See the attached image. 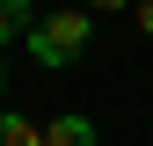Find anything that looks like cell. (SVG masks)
<instances>
[{"instance_id":"6da1fadb","label":"cell","mask_w":153,"mask_h":146,"mask_svg":"<svg viewBox=\"0 0 153 146\" xmlns=\"http://www.w3.org/2000/svg\"><path fill=\"white\" fill-rule=\"evenodd\" d=\"M88 36H95L88 7H59V15H44V22L29 29V59L36 66H80L88 59Z\"/></svg>"},{"instance_id":"7a4b0ae2","label":"cell","mask_w":153,"mask_h":146,"mask_svg":"<svg viewBox=\"0 0 153 146\" xmlns=\"http://www.w3.org/2000/svg\"><path fill=\"white\" fill-rule=\"evenodd\" d=\"M0 146H44V124L22 110H0Z\"/></svg>"},{"instance_id":"3957f363","label":"cell","mask_w":153,"mask_h":146,"mask_svg":"<svg viewBox=\"0 0 153 146\" xmlns=\"http://www.w3.org/2000/svg\"><path fill=\"white\" fill-rule=\"evenodd\" d=\"M44 146H95V124L88 117H51L44 124Z\"/></svg>"},{"instance_id":"277c9868","label":"cell","mask_w":153,"mask_h":146,"mask_svg":"<svg viewBox=\"0 0 153 146\" xmlns=\"http://www.w3.org/2000/svg\"><path fill=\"white\" fill-rule=\"evenodd\" d=\"M22 29H36L29 0H0V44H7V36H22Z\"/></svg>"},{"instance_id":"5b68a950","label":"cell","mask_w":153,"mask_h":146,"mask_svg":"<svg viewBox=\"0 0 153 146\" xmlns=\"http://www.w3.org/2000/svg\"><path fill=\"white\" fill-rule=\"evenodd\" d=\"M131 22H139V29L153 36V0H131Z\"/></svg>"},{"instance_id":"8992f818","label":"cell","mask_w":153,"mask_h":146,"mask_svg":"<svg viewBox=\"0 0 153 146\" xmlns=\"http://www.w3.org/2000/svg\"><path fill=\"white\" fill-rule=\"evenodd\" d=\"M88 15H117V7H131V0H80Z\"/></svg>"},{"instance_id":"52a82bcc","label":"cell","mask_w":153,"mask_h":146,"mask_svg":"<svg viewBox=\"0 0 153 146\" xmlns=\"http://www.w3.org/2000/svg\"><path fill=\"white\" fill-rule=\"evenodd\" d=\"M0 95H7V66H0Z\"/></svg>"}]
</instances>
